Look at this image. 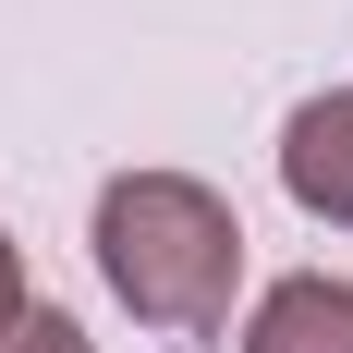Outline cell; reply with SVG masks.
<instances>
[{
    "label": "cell",
    "instance_id": "6da1fadb",
    "mask_svg": "<svg viewBox=\"0 0 353 353\" xmlns=\"http://www.w3.org/2000/svg\"><path fill=\"white\" fill-rule=\"evenodd\" d=\"M85 244H98V281L122 292L134 329H171V341L232 329V292H244V219H232L219 183H195V171H110Z\"/></svg>",
    "mask_w": 353,
    "mask_h": 353
},
{
    "label": "cell",
    "instance_id": "7a4b0ae2",
    "mask_svg": "<svg viewBox=\"0 0 353 353\" xmlns=\"http://www.w3.org/2000/svg\"><path fill=\"white\" fill-rule=\"evenodd\" d=\"M281 195L329 232H353V85H329L281 122Z\"/></svg>",
    "mask_w": 353,
    "mask_h": 353
},
{
    "label": "cell",
    "instance_id": "3957f363",
    "mask_svg": "<svg viewBox=\"0 0 353 353\" xmlns=\"http://www.w3.org/2000/svg\"><path fill=\"white\" fill-rule=\"evenodd\" d=\"M244 353H353V281H329V268L268 281L244 317Z\"/></svg>",
    "mask_w": 353,
    "mask_h": 353
},
{
    "label": "cell",
    "instance_id": "277c9868",
    "mask_svg": "<svg viewBox=\"0 0 353 353\" xmlns=\"http://www.w3.org/2000/svg\"><path fill=\"white\" fill-rule=\"evenodd\" d=\"M0 353H98V341H85V329H73L61 305H25V317L0 329Z\"/></svg>",
    "mask_w": 353,
    "mask_h": 353
},
{
    "label": "cell",
    "instance_id": "5b68a950",
    "mask_svg": "<svg viewBox=\"0 0 353 353\" xmlns=\"http://www.w3.org/2000/svg\"><path fill=\"white\" fill-rule=\"evenodd\" d=\"M25 305H37V292H25V244H12V232H0V329L25 317Z\"/></svg>",
    "mask_w": 353,
    "mask_h": 353
}]
</instances>
